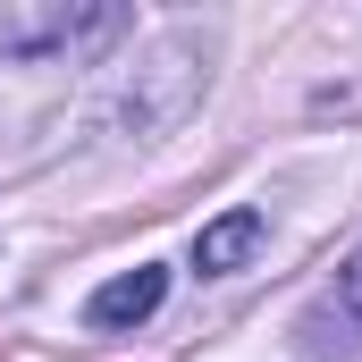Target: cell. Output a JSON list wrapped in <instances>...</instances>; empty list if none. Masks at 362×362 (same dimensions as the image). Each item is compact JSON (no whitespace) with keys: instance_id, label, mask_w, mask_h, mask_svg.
Instances as JSON below:
<instances>
[{"instance_id":"obj_1","label":"cell","mask_w":362,"mask_h":362,"mask_svg":"<svg viewBox=\"0 0 362 362\" xmlns=\"http://www.w3.org/2000/svg\"><path fill=\"white\" fill-rule=\"evenodd\" d=\"M202 93H211V34L177 25V34L144 42L135 76H127V93H118V127H127L135 144H144V135H169V127L194 118Z\"/></svg>"},{"instance_id":"obj_2","label":"cell","mask_w":362,"mask_h":362,"mask_svg":"<svg viewBox=\"0 0 362 362\" xmlns=\"http://www.w3.org/2000/svg\"><path fill=\"white\" fill-rule=\"evenodd\" d=\"M118 34H127V8H110V0H25V8H0V59H25V68L85 59V51L118 42Z\"/></svg>"},{"instance_id":"obj_3","label":"cell","mask_w":362,"mask_h":362,"mask_svg":"<svg viewBox=\"0 0 362 362\" xmlns=\"http://www.w3.org/2000/svg\"><path fill=\"white\" fill-rule=\"evenodd\" d=\"M160 303H169V270H160V262H135V270L101 278V286L85 295V320L93 329H144Z\"/></svg>"},{"instance_id":"obj_4","label":"cell","mask_w":362,"mask_h":362,"mask_svg":"<svg viewBox=\"0 0 362 362\" xmlns=\"http://www.w3.org/2000/svg\"><path fill=\"white\" fill-rule=\"evenodd\" d=\"M262 236H270V219H262V211H219V219L194 236V270H202V278L245 270V262L262 253Z\"/></svg>"},{"instance_id":"obj_5","label":"cell","mask_w":362,"mask_h":362,"mask_svg":"<svg viewBox=\"0 0 362 362\" xmlns=\"http://www.w3.org/2000/svg\"><path fill=\"white\" fill-rule=\"evenodd\" d=\"M346 303H354V312H362V253H354V262H346Z\"/></svg>"}]
</instances>
